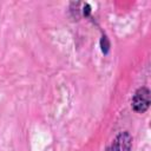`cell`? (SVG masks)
Here are the masks:
<instances>
[{"label": "cell", "instance_id": "cell-2", "mask_svg": "<svg viewBox=\"0 0 151 151\" xmlns=\"http://www.w3.org/2000/svg\"><path fill=\"white\" fill-rule=\"evenodd\" d=\"M132 144V138L127 132L119 133L113 140L109 151H130Z\"/></svg>", "mask_w": 151, "mask_h": 151}, {"label": "cell", "instance_id": "cell-1", "mask_svg": "<svg viewBox=\"0 0 151 151\" xmlns=\"http://www.w3.org/2000/svg\"><path fill=\"white\" fill-rule=\"evenodd\" d=\"M150 105V91L146 87H140L133 96L132 107L137 112H144Z\"/></svg>", "mask_w": 151, "mask_h": 151}]
</instances>
